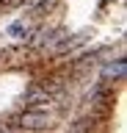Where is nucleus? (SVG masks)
<instances>
[{"label":"nucleus","instance_id":"f257e3e1","mask_svg":"<svg viewBox=\"0 0 127 133\" xmlns=\"http://www.w3.org/2000/svg\"><path fill=\"white\" fill-rule=\"evenodd\" d=\"M47 125H50V114L47 111H25L19 116V128H25V130H42Z\"/></svg>","mask_w":127,"mask_h":133},{"label":"nucleus","instance_id":"f03ea898","mask_svg":"<svg viewBox=\"0 0 127 133\" xmlns=\"http://www.w3.org/2000/svg\"><path fill=\"white\" fill-rule=\"evenodd\" d=\"M124 69H127V61L124 58H116L110 64L102 66V81H122L124 78Z\"/></svg>","mask_w":127,"mask_h":133},{"label":"nucleus","instance_id":"7ed1b4c3","mask_svg":"<svg viewBox=\"0 0 127 133\" xmlns=\"http://www.w3.org/2000/svg\"><path fill=\"white\" fill-rule=\"evenodd\" d=\"M9 36H14V39H31V33H33V25L28 22V19H17V22L9 25Z\"/></svg>","mask_w":127,"mask_h":133},{"label":"nucleus","instance_id":"20e7f679","mask_svg":"<svg viewBox=\"0 0 127 133\" xmlns=\"http://www.w3.org/2000/svg\"><path fill=\"white\" fill-rule=\"evenodd\" d=\"M50 91H47V89H31V91H28V94H25V103H28V105H42V103H50Z\"/></svg>","mask_w":127,"mask_h":133},{"label":"nucleus","instance_id":"39448f33","mask_svg":"<svg viewBox=\"0 0 127 133\" xmlns=\"http://www.w3.org/2000/svg\"><path fill=\"white\" fill-rule=\"evenodd\" d=\"M80 42H86V33H77V36H72V39H64L61 44H55V53H66V50H72V47H77Z\"/></svg>","mask_w":127,"mask_h":133},{"label":"nucleus","instance_id":"423d86ee","mask_svg":"<svg viewBox=\"0 0 127 133\" xmlns=\"http://www.w3.org/2000/svg\"><path fill=\"white\" fill-rule=\"evenodd\" d=\"M55 0H33V8L36 11H42V8H47V6H53Z\"/></svg>","mask_w":127,"mask_h":133}]
</instances>
